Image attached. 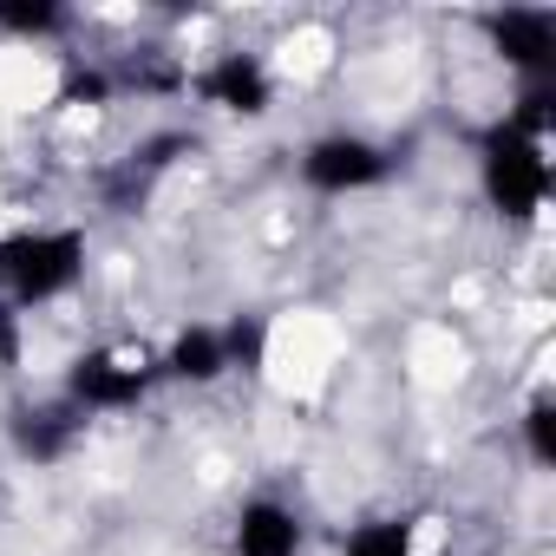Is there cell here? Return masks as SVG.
<instances>
[{
	"label": "cell",
	"mask_w": 556,
	"mask_h": 556,
	"mask_svg": "<svg viewBox=\"0 0 556 556\" xmlns=\"http://www.w3.org/2000/svg\"><path fill=\"white\" fill-rule=\"evenodd\" d=\"M523 439H530V458L549 471V465H556V400H549V393H536V400L523 406Z\"/></svg>",
	"instance_id": "7c38bea8"
},
{
	"label": "cell",
	"mask_w": 556,
	"mask_h": 556,
	"mask_svg": "<svg viewBox=\"0 0 556 556\" xmlns=\"http://www.w3.org/2000/svg\"><path fill=\"white\" fill-rule=\"evenodd\" d=\"M86 432V413L73 400H47V406H21L14 413V452L34 465H60Z\"/></svg>",
	"instance_id": "52a82bcc"
},
{
	"label": "cell",
	"mask_w": 556,
	"mask_h": 556,
	"mask_svg": "<svg viewBox=\"0 0 556 556\" xmlns=\"http://www.w3.org/2000/svg\"><path fill=\"white\" fill-rule=\"evenodd\" d=\"M393 177V151L361 138V131H328L302 151V184L321 197H348V190H374Z\"/></svg>",
	"instance_id": "277c9868"
},
{
	"label": "cell",
	"mask_w": 556,
	"mask_h": 556,
	"mask_svg": "<svg viewBox=\"0 0 556 556\" xmlns=\"http://www.w3.org/2000/svg\"><path fill=\"white\" fill-rule=\"evenodd\" d=\"M236 556H302V517L282 497H249L229 523Z\"/></svg>",
	"instance_id": "ba28073f"
},
{
	"label": "cell",
	"mask_w": 556,
	"mask_h": 556,
	"mask_svg": "<svg viewBox=\"0 0 556 556\" xmlns=\"http://www.w3.org/2000/svg\"><path fill=\"white\" fill-rule=\"evenodd\" d=\"M66 8H53V0H0V34H14V40H53L66 34Z\"/></svg>",
	"instance_id": "8fae6325"
},
{
	"label": "cell",
	"mask_w": 556,
	"mask_h": 556,
	"mask_svg": "<svg viewBox=\"0 0 556 556\" xmlns=\"http://www.w3.org/2000/svg\"><path fill=\"white\" fill-rule=\"evenodd\" d=\"M478 190H484V203L504 223H530L543 210V197H549V157H543V144L523 138V131H510L497 118L484 131V144H478Z\"/></svg>",
	"instance_id": "7a4b0ae2"
},
{
	"label": "cell",
	"mask_w": 556,
	"mask_h": 556,
	"mask_svg": "<svg viewBox=\"0 0 556 556\" xmlns=\"http://www.w3.org/2000/svg\"><path fill=\"white\" fill-rule=\"evenodd\" d=\"M157 380H164V374H157V354H144V348H92V354L73 361L66 400H73L79 413H125V406H138Z\"/></svg>",
	"instance_id": "3957f363"
},
{
	"label": "cell",
	"mask_w": 556,
	"mask_h": 556,
	"mask_svg": "<svg viewBox=\"0 0 556 556\" xmlns=\"http://www.w3.org/2000/svg\"><path fill=\"white\" fill-rule=\"evenodd\" d=\"M223 354H229V367L255 374L262 367V321H229L223 328Z\"/></svg>",
	"instance_id": "4fadbf2b"
},
{
	"label": "cell",
	"mask_w": 556,
	"mask_h": 556,
	"mask_svg": "<svg viewBox=\"0 0 556 556\" xmlns=\"http://www.w3.org/2000/svg\"><path fill=\"white\" fill-rule=\"evenodd\" d=\"M341 556H419L413 517H367V523H354Z\"/></svg>",
	"instance_id": "30bf717a"
},
{
	"label": "cell",
	"mask_w": 556,
	"mask_h": 556,
	"mask_svg": "<svg viewBox=\"0 0 556 556\" xmlns=\"http://www.w3.org/2000/svg\"><path fill=\"white\" fill-rule=\"evenodd\" d=\"M157 374L164 380H184V387H210L229 374V354H223V328H184L164 354H157Z\"/></svg>",
	"instance_id": "9c48e42d"
},
{
	"label": "cell",
	"mask_w": 556,
	"mask_h": 556,
	"mask_svg": "<svg viewBox=\"0 0 556 556\" xmlns=\"http://www.w3.org/2000/svg\"><path fill=\"white\" fill-rule=\"evenodd\" d=\"M197 92H203V105H216V112H229V118H262V112L275 105V79H268V66H262L255 53H223V60H210L203 79H197Z\"/></svg>",
	"instance_id": "8992f818"
},
{
	"label": "cell",
	"mask_w": 556,
	"mask_h": 556,
	"mask_svg": "<svg viewBox=\"0 0 556 556\" xmlns=\"http://www.w3.org/2000/svg\"><path fill=\"white\" fill-rule=\"evenodd\" d=\"M86 275V236L79 229H14L0 236V302L40 308L79 289Z\"/></svg>",
	"instance_id": "6da1fadb"
},
{
	"label": "cell",
	"mask_w": 556,
	"mask_h": 556,
	"mask_svg": "<svg viewBox=\"0 0 556 556\" xmlns=\"http://www.w3.org/2000/svg\"><path fill=\"white\" fill-rule=\"evenodd\" d=\"M484 34H491L497 60L517 66V73H530V79H543V73L556 66V14H543V8H504V14H484Z\"/></svg>",
	"instance_id": "5b68a950"
},
{
	"label": "cell",
	"mask_w": 556,
	"mask_h": 556,
	"mask_svg": "<svg viewBox=\"0 0 556 556\" xmlns=\"http://www.w3.org/2000/svg\"><path fill=\"white\" fill-rule=\"evenodd\" d=\"M21 348H27V334H21V308H14V302H0V374H14V367H21Z\"/></svg>",
	"instance_id": "9a60e30c"
},
{
	"label": "cell",
	"mask_w": 556,
	"mask_h": 556,
	"mask_svg": "<svg viewBox=\"0 0 556 556\" xmlns=\"http://www.w3.org/2000/svg\"><path fill=\"white\" fill-rule=\"evenodd\" d=\"M112 92H118V79H112V73H66L60 105H79V99H86V105H105Z\"/></svg>",
	"instance_id": "5bb4252c"
}]
</instances>
